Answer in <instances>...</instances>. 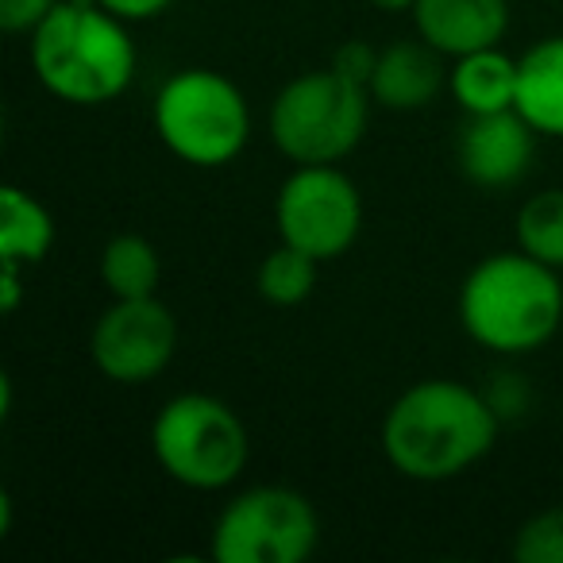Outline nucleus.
<instances>
[{
	"label": "nucleus",
	"mask_w": 563,
	"mask_h": 563,
	"mask_svg": "<svg viewBox=\"0 0 563 563\" xmlns=\"http://www.w3.org/2000/svg\"><path fill=\"white\" fill-rule=\"evenodd\" d=\"M498 409L455 378H421L390 401L383 417V455L409 483H452L490 455Z\"/></svg>",
	"instance_id": "f257e3e1"
},
{
	"label": "nucleus",
	"mask_w": 563,
	"mask_h": 563,
	"mask_svg": "<svg viewBox=\"0 0 563 563\" xmlns=\"http://www.w3.org/2000/svg\"><path fill=\"white\" fill-rule=\"evenodd\" d=\"M135 43L128 20L97 0H58L32 32V70L51 97L78 109H97L135 81Z\"/></svg>",
	"instance_id": "f03ea898"
},
{
	"label": "nucleus",
	"mask_w": 563,
	"mask_h": 563,
	"mask_svg": "<svg viewBox=\"0 0 563 563\" xmlns=\"http://www.w3.org/2000/svg\"><path fill=\"white\" fill-rule=\"evenodd\" d=\"M460 324L494 355L540 352L563 324L560 271L521 247L478 258L460 286Z\"/></svg>",
	"instance_id": "7ed1b4c3"
},
{
	"label": "nucleus",
	"mask_w": 563,
	"mask_h": 563,
	"mask_svg": "<svg viewBox=\"0 0 563 563\" xmlns=\"http://www.w3.org/2000/svg\"><path fill=\"white\" fill-rule=\"evenodd\" d=\"M371 117V89L336 66L306 70L278 89L266 117L271 143L294 166L340 163L360 147Z\"/></svg>",
	"instance_id": "20e7f679"
},
{
	"label": "nucleus",
	"mask_w": 563,
	"mask_h": 563,
	"mask_svg": "<svg viewBox=\"0 0 563 563\" xmlns=\"http://www.w3.org/2000/svg\"><path fill=\"white\" fill-rule=\"evenodd\" d=\"M151 120L163 147L197 170L235 163L251 140V109L240 86L205 66H189L166 78Z\"/></svg>",
	"instance_id": "39448f33"
},
{
	"label": "nucleus",
	"mask_w": 563,
	"mask_h": 563,
	"mask_svg": "<svg viewBox=\"0 0 563 563\" xmlns=\"http://www.w3.org/2000/svg\"><path fill=\"white\" fill-rule=\"evenodd\" d=\"M158 467L189 490H224L247 471L251 437L228 401L212 394H174L151 421Z\"/></svg>",
	"instance_id": "423d86ee"
},
{
	"label": "nucleus",
	"mask_w": 563,
	"mask_h": 563,
	"mask_svg": "<svg viewBox=\"0 0 563 563\" xmlns=\"http://www.w3.org/2000/svg\"><path fill=\"white\" fill-rule=\"evenodd\" d=\"M321 517L294 486H251L217 514L209 555L217 563H301L317 552Z\"/></svg>",
	"instance_id": "0eeeda50"
},
{
	"label": "nucleus",
	"mask_w": 563,
	"mask_h": 563,
	"mask_svg": "<svg viewBox=\"0 0 563 563\" xmlns=\"http://www.w3.org/2000/svg\"><path fill=\"white\" fill-rule=\"evenodd\" d=\"M278 240L313 255L317 263L347 255L363 228L360 186L336 163L294 166L274 197Z\"/></svg>",
	"instance_id": "6e6552de"
},
{
	"label": "nucleus",
	"mask_w": 563,
	"mask_h": 563,
	"mask_svg": "<svg viewBox=\"0 0 563 563\" xmlns=\"http://www.w3.org/2000/svg\"><path fill=\"white\" fill-rule=\"evenodd\" d=\"M178 352V321L158 298H112L97 317L89 355L117 386H143L170 367Z\"/></svg>",
	"instance_id": "1a4fd4ad"
},
{
	"label": "nucleus",
	"mask_w": 563,
	"mask_h": 563,
	"mask_svg": "<svg viewBox=\"0 0 563 563\" xmlns=\"http://www.w3.org/2000/svg\"><path fill=\"white\" fill-rule=\"evenodd\" d=\"M537 151V128L517 109L467 117L455 140V163L478 189H509L529 174Z\"/></svg>",
	"instance_id": "9d476101"
},
{
	"label": "nucleus",
	"mask_w": 563,
	"mask_h": 563,
	"mask_svg": "<svg viewBox=\"0 0 563 563\" xmlns=\"http://www.w3.org/2000/svg\"><path fill=\"white\" fill-rule=\"evenodd\" d=\"M413 32L444 58L498 47L509 32V0H417Z\"/></svg>",
	"instance_id": "9b49d317"
},
{
	"label": "nucleus",
	"mask_w": 563,
	"mask_h": 563,
	"mask_svg": "<svg viewBox=\"0 0 563 563\" xmlns=\"http://www.w3.org/2000/svg\"><path fill=\"white\" fill-rule=\"evenodd\" d=\"M371 101L390 112H417L437 101L440 89H448V66L437 47L417 40L390 43L378 51V63L371 70Z\"/></svg>",
	"instance_id": "f8f14e48"
},
{
	"label": "nucleus",
	"mask_w": 563,
	"mask_h": 563,
	"mask_svg": "<svg viewBox=\"0 0 563 563\" xmlns=\"http://www.w3.org/2000/svg\"><path fill=\"white\" fill-rule=\"evenodd\" d=\"M514 109L537 128V135L563 140V35H548L517 58Z\"/></svg>",
	"instance_id": "ddd939ff"
},
{
	"label": "nucleus",
	"mask_w": 563,
	"mask_h": 563,
	"mask_svg": "<svg viewBox=\"0 0 563 563\" xmlns=\"http://www.w3.org/2000/svg\"><path fill=\"white\" fill-rule=\"evenodd\" d=\"M448 93L467 117L506 112L517 104V58L506 51L486 47L452 58L448 66Z\"/></svg>",
	"instance_id": "4468645a"
},
{
	"label": "nucleus",
	"mask_w": 563,
	"mask_h": 563,
	"mask_svg": "<svg viewBox=\"0 0 563 563\" xmlns=\"http://www.w3.org/2000/svg\"><path fill=\"white\" fill-rule=\"evenodd\" d=\"M55 247V217L20 186L0 189V263L35 266Z\"/></svg>",
	"instance_id": "2eb2a0df"
},
{
	"label": "nucleus",
	"mask_w": 563,
	"mask_h": 563,
	"mask_svg": "<svg viewBox=\"0 0 563 563\" xmlns=\"http://www.w3.org/2000/svg\"><path fill=\"white\" fill-rule=\"evenodd\" d=\"M163 278L158 247L143 235H112L101 251V282L112 298H155Z\"/></svg>",
	"instance_id": "dca6fc26"
},
{
	"label": "nucleus",
	"mask_w": 563,
	"mask_h": 563,
	"mask_svg": "<svg viewBox=\"0 0 563 563\" xmlns=\"http://www.w3.org/2000/svg\"><path fill=\"white\" fill-rule=\"evenodd\" d=\"M317 258L306 251L290 247V243H278L271 255L258 263L255 274V290L266 306L274 309H294L301 301H309V294L317 290Z\"/></svg>",
	"instance_id": "f3484780"
},
{
	"label": "nucleus",
	"mask_w": 563,
	"mask_h": 563,
	"mask_svg": "<svg viewBox=\"0 0 563 563\" xmlns=\"http://www.w3.org/2000/svg\"><path fill=\"white\" fill-rule=\"evenodd\" d=\"M517 247L563 271V189H540L517 209Z\"/></svg>",
	"instance_id": "a211bd4d"
},
{
	"label": "nucleus",
	"mask_w": 563,
	"mask_h": 563,
	"mask_svg": "<svg viewBox=\"0 0 563 563\" xmlns=\"http://www.w3.org/2000/svg\"><path fill=\"white\" fill-rule=\"evenodd\" d=\"M509 555L517 563H563V506L532 514L514 532Z\"/></svg>",
	"instance_id": "6ab92c4d"
},
{
	"label": "nucleus",
	"mask_w": 563,
	"mask_h": 563,
	"mask_svg": "<svg viewBox=\"0 0 563 563\" xmlns=\"http://www.w3.org/2000/svg\"><path fill=\"white\" fill-rule=\"evenodd\" d=\"M58 0H0V27L9 35H32L55 12Z\"/></svg>",
	"instance_id": "aec40b11"
},
{
	"label": "nucleus",
	"mask_w": 563,
	"mask_h": 563,
	"mask_svg": "<svg viewBox=\"0 0 563 563\" xmlns=\"http://www.w3.org/2000/svg\"><path fill=\"white\" fill-rule=\"evenodd\" d=\"M375 63H378V51L371 47V43H363V40H352V43H344V47L332 55V63L329 66H336L344 78H352V81H360V86H367L371 81V70H375Z\"/></svg>",
	"instance_id": "412c9836"
},
{
	"label": "nucleus",
	"mask_w": 563,
	"mask_h": 563,
	"mask_svg": "<svg viewBox=\"0 0 563 563\" xmlns=\"http://www.w3.org/2000/svg\"><path fill=\"white\" fill-rule=\"evenodd\" d=\"M97 4H104L109 12H117V16L128 20V24H143V20L163 16L174 0H97Z\"/></svg>",
	"instance_id": "4be33fe9"
},
{
	"label": "nucleus",
	"mask_w": 563,
	"mask_h": 563,
	"mask_svg": "<svg viewBox=\"0 0 563 563\" xmlns=\"http://www.w3.org/2000/svg\"><path fill=\"white\" fill-rule=\"evenodd\" d=\"M24 301V266L0 263V313H16Z\"/></svg>",
	"instance_id": "5701e85b"
},
{
	"label": "nucleus",
	"mask_w": 563,
	"mask_h": 563,
	"mask_svg": "<svg viewBox=\"0 0 563 563\" xmlns=\"http://www.w3.org/2000/svg\"><path fill=\"white\" fill-rule=\"evenodd\" d=\"M367 4L378 12H413L417 0H367Z\"/></svg>",
	"instance_id": "b1692460"
},
{
	"label": "nucleus",
	"mask_w": 563,
	"mask_h": 563,
	"mask_svg": "<svg viewBox=\"0 0 563 563\" xmlns=\"http://www.w3.org/2000/svg\"><path fill=\"white\" fill-rule=\"evenodd\" d=\"M9 532H12V498L0 494V537H9Z\"/></svg>",
	"instance_id": "393cba45"
}]
</instances>
